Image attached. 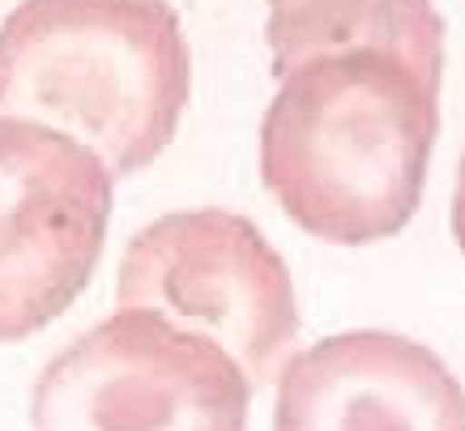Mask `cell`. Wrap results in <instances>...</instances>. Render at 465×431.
<instances>
[{"label": "cell", "instance_id": "5", "mask_svg": "<svg viewBox=\"0 0 465 431\" xmlns=\"http://www.w3.org/2000/svg\"><path fill=\"white\" fill-rule=\"evenodd\" d=\"M112 171L52 128L0 120V342L47 329L90 286Z\"/></svg>", "mask_w": 465, "mask_h": 431}, {"label": "cell", "instance_id": "1", "mask_svg": "<svg viewBox=\"0 0 465 431\" xmlns=\"http://www.w3.org/2000/svg\"><path fill=\"white\" fill-rule=\"evenodd\" d=\"M440 90L381 52L312 60L261 120V180L312 239L363 248L419 214Z\"/></svg>", "mask_w": 465, "mask_h": 431}, {"label": "cell", "instance_id": "4", "mask_svg": "<svg viewBox=\"0 0 465 431\" xmlns=\"http://www.w3.org/2000/svg\"><path fill=\"white\" fill-rule=\"evenodd\" d=\"M248 402L252 385L223 346L120 307L39 372L30 431H248Z\"/></svg>", "mask_w": 465, "mask_h": 431}, {"label": "cell", "instance_id": "7", "mask_svg": "<svg viewBox=\"0 0 465 431\" xmlns=\"http://www.w3.org/2000/svg\"><path fill=\"white\" fill-rule=\"evenodd\" d=\"M265 39L278 82L351 52L401 60L436 90L444 77V17L431 0H269Z\"/></svg>", "mask_w": 465, "mask_h": 431}, {"label": "cell", "instance_id": "8", "mask_svg": "<svg viewBox=\"0 0 465 431\" xmlns=\"http://www.w3.org/2000/svg\"><path fill=\"white\" fill-rule=\"evenodd\" d=\"M452 239L465 252V154H461V167H457V193H452Z\"/></svg>", "mask_w": 465, "mask_h": 431}, {"label": "cell", "instance_id": "6", "mask_svg": "<svg viewBox=\"0 0 465 431\" xmlns=\"http://www.w3.org/2000/svg\"><path fill=\"white\" fill-rule=\"evenodd\" d=\"M273 431H465V389L423 342L351 329L286 363Z\"/></svg>", "mask_w": 465, "mask_h": 431}, {"label": "cell", "instance_id": "3", "mask_svg": "<svg viewBox=\"0 0 465 431\" xmlns=\"http://www.w3.org/2000/svg\"><path fill=\"white\" fill-rule=\"evenodd\" d=\"M115 299L210 337L248 385L286 372L299 337L295 282L261 226L231 209H175L128 239Z\"/></svg>", "mask_w": 465, "mask_h": 431}, {"label": "cell", "instance_id": "2", "mask_svg": "<svg viewBox=\"0 0 465 431\" xmlns=\"http://www.w3.org/2000/svg\"><path fill=\"white\" fill-rule=\"evenodd\" d=\"M193 52L167 0H22L0 22V120L52 128L128 180L171 145Z\"/></svg>", "mask_w": 465, "mask_h": 431}]
</instances>
